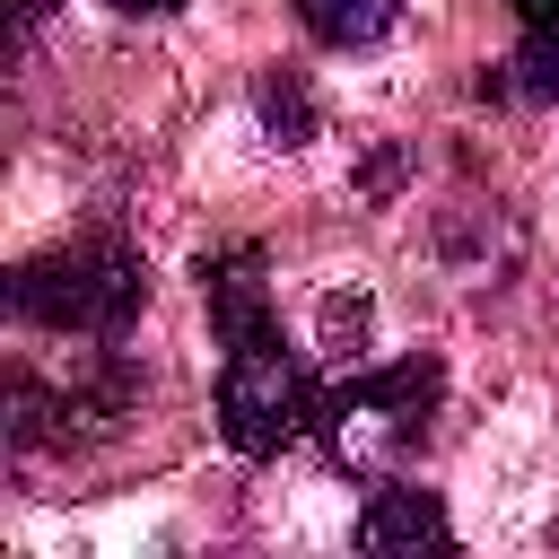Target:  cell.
Listing matches in <instances>:
<instances>
[{"label": "cell", "instance_id": "6da1fadb", "mask_svg": "<svg viewBox=\"0 0 559 559\" xmlns=\"http://www.w3.org/2000/svg\"><path fill=\"white\" fill-rule=\"evenodd\" d=\"M9 306H17V323H35V332L114 341V332L148 306V262H140L122 236H79V245H52V253L17 262Z\"/></svg>", "mask_w": 559, "mask_h": 559}, {"label": "cell", "instance_id": "7a4b0ae2", "mask_svg": "<svg viewBox=\"0 0 559 559\" xmlns=\"http://www.w3.org/2000/svg\"><path fill=\"white\" fill-rule=\"evenodd\" d=\"M437 393H445L437 358H393V367H367V376L332 384L323 411H314V428H323L332 463H349V472H393L402 454L428 445Z\"/></svg>", "mask_w": 559, "mask_h": 559}, {"label": "cell", "instance_id": "3957f363", "mask_svg": "<svg viewBox=\"0 0 559 559\" xmlns=\"http://www.w3.org/2000/svg\"><path fill=\"white\" fill-rule=\"evenodd\" d=\"M314 411H323V393H314V376H306V358L288 349L280 323L227 341V367H218V437L236 454L262 463V454L297 445L314 428Z\"/></svg>", "mask_w": 559, "mask_h": 559}, {"label": "cell", "instance_id": "277c9868", "mask_svg": "<svg viewBox=\"0 0 559 559\" xmlns=\"http://www.w3.org/2000/svg\"><path fill=\"white\" fill-rule=\"evenodd\" d=\"M201 306H210L218 341H236V332H262V323H280V314H271V280H262V253H253V245L201 253Z\"/></svg>", "mask_w": 559, "mask_h": 559}, {"label": "cell", "instance_id": "5b68a950", "mask_svg": "<svg viewBox=\"0 0 559 559\" xmlns=\"http://www.w3.org/2000/svg\"><path fill=\"white\" fill-rule=\"evenodd\" d=\"M358 542L367 550H454V524L437 507V489H411V480H384L358 515Z\"/></svg>", "mask_w": 559, "mask_h": 559}, {"label": "cell", "instance_id": "8992f818", "mask_svg": "<svg viewBox=\"0 0 559 559\" xmlns=\"http://www.w3.org/2000/svg\"><path fill=\"white\" fill-rule=\"evenodd\" d=\"M515 9V79H498V87H515V96H559V0H507Z\"/></svg>", "mask_w": 559, "mask_h": 559}, {"label": "cell", "instance_id": "52a82bcc", "mask_svg": "<svg viewBox=\"0 0 559 559\" xmlns=\"http://www.w3.org/2000/svg\"><path fill=\"white\" fill-rule=\"evenodd\" d=\"M297 9V26L314 35V44H332V52H358V44H376L393 17H402V0H288Z\"/></svg>", "mask_w": 559, "mask_h": 559}, {"label": "cell", "instance_id": "ba28073f", "mask_svg": "<svg viewBox=\"0 0 559 559\" xmlns=\"http://www.w3.org/2000/svg\"><path fill=\"white\" fill-rule=\"evenodd\" d=\"M253 105H262V122L280 131V148H297V140L314 131V105H306V87H297L288 70H271V79L253 87Z\"/></svg>", "mask_w": 559, "mask_h": 559}, {"label": "cell", "instance_id": "9c48e42d", "mask_svg": "<svg viewBox=\"0 0 559 559\" xmlns=\"http://www.w3.org/2000/svg\"><path fill=\"white\" fill-rule=\"evenodd\" d=\"M9 26H17V52H26L35 26H44V0H9Z\"/></svg>", "mask_w": 559, "mask_h": 559}, {"label": "cell", "instance_id": "30bf717a", "mask_svg": "<svg viewBox=\"0 0 559 559\" xmlns=\"http://www.w3.org/2000/svg\"><path fill=\"white\" fill-rule=\"evenodd\" d=\"M122 17H166V9H183V0H114Z\"/></svg>", "mask_w": 559, "mask_h": 559}]
</instances>
